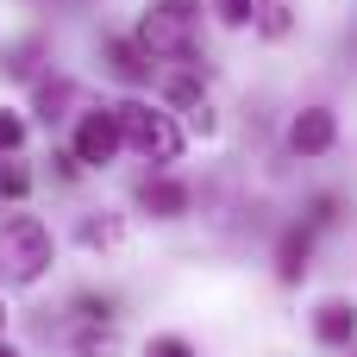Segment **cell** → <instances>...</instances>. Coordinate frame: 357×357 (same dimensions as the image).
I'll return each instance as SVG.
<instances>
[{
	"label": "cell",
	"mask_w": 357,
	"mask_h": 357,
	"mask_svg": "<svg viewBox=\"0 0 357 357\" xmlns=\"http://www.w3.org/2000/svg\"><path fill=\"white\" fill-rule=\"evenodd\" d=\"M195 31H201V6L195 0H157L138 19V44L163 63H188L195 56Z\"/></svg>",
	"instance_id": "1"
},
{
	"label": "cell",
	"mask_w": 357,
	"mask_h": 357,
	"mask_svg": "<svg viewBox=\"0 0 357 357\" xmlns=\"http://www.w3.org/2000/svg\"><path fill=\"white\" fill-rule=\"evenodd\" d=\"M113 113H119L126 151H138L144 163H176V157H182V126H176L163 107H151V100H119Z\"/></svg>",
	"instance_id": "2"
},
{
	"label": "cell",
	"mask_w": 357,
	"mask_h": 357,
	"mask_svg": "<svg viewBox=\"0 0 357 357\" xmlns=\"http://www.w3.org/2000/svg\"><path fill=\"white\" fill-rule=\"evenodd\" d=\"M50 226L38 220V213H13L6 226H0V276L6 282H38L44 270H50Z\"/></svg>",
	"instance_id": "3"
},
{
	"label": "cell",
	"mask_w": 357,
	"mask_h": 357,
	"mask_svg": "<svg viewBox=\"0 0 357 357\" xmlns=\"http://www.w3.org/2000/svg\"><path fill=\"white\" fill-rule=\"evenodd\" d=\"M119 144H126L119 113H82V119H75V163H82V169L113 163V151H119Z\"/></svg>",
	"instance_id": "4"
},
{
	"label": "cell",
	"mask_w": 357,
	"mask_h": 357,
	"mask_svg": "<svg viewBox=\"0 0 357 357\" xmlns=\"http://www.w3.org/2000/svg\"><path fill=\"white\" fill-rule=\"evenodd\" d=\"M333 138H339L333 107H307V113H295V126H289V151H295V157H326Z\"/></svg>",
	"instance_id": "5"
},
{
	"label": "cell",
	"mask_w": 357,
	"mask_h": 357,
	"mask_svg": "<svg viewBox=\"0 0 357 357\" xmlns=\"http://www.w3.org/2000/svg\"><path fill=\"white\" fill-rule=\"evenodd\" d=\"M314 339L333 345V351L351 345V339H357V307H351V301H326V307L314 314Z\"/></svg>",
	"instance_id": "6"
},
{
	"label": "cell",
	"mask_w": 357,
	"mask_h": 357,
	"mask_svg": "<svg viewBox=\"0 0 357 357\" xmlns=\"http://www.w3.org/2000/svg\"><path fill=\"white\" fill-rule=\"evenodd\" d=\"M138 207H144V213H157V220H176V213H188V188H182V182H169V176H157V182H144V188H138Z\"/></svg>",
	"instance_id": "7"
},
{
	"label": "cell",
	"mask_w": 357,
	"mask_h": 357,
	"mask_svg": "<svg viewBox=\"0 0 357 357\" xmlns=\"http://www.w3.org/2000/svg\"><path fill=\"white\" fill-rule=\"evenodd\" d=\"M107 63H113V75H126V82H144V75H151V50H144L138 38H107Z\"/></svg>",
	"instance_id": "8"
},
{
	"label": "cell",
	"mask_w": 357,
	"mask_h": 357,
	"mask_svg": "<svg viewBox=\"0 0 357 357\" xmlns=\"http://www.w3.org/2000/svg\"><path fill=\"white\" fill-rule=\"evenodd\" d=\"M307 251H314V238H307V232H282V245H276V270H282V282H301Z\"/></svg>",
	"instance_id": "9"
},
{
	"label": "cell",
	"mask_w": 357,
	"mask_h": 357,
	"mask_svg": "<svg viewBox=\"0 0 357 357\" xmlns=\"http://www.w3.org/2000/svg\"><path fill=\"white\" fill-rule=\"evenodd\" d=\"M25 195H31V169L0 163V201H25Z\"/></svg>",
	"instance_id": "10"
},
{
	"label": "cell",
	"mask_w": 357,
	"mask_h": 357,
	"mask_svg": "<svg viewBox=\"0 0 357 357\" xmlns=\"http://www.w3.org/2000/svg\"><path fill=\"white\" fill-rule=\"evenodd\" d=\"M213 6H220L226 25H251V19H257V0H213Z\"/></svg>",
	"instance_id": "11"
},
{
	"label": "cell",
	"mask_w": 357,
	"mask_h": 357,
	"mask_svg": "<svg viewBox=\"0 0 357 357\" xmlns=\"http://www.w3.org/2000/svg\"><path fill=\"white\" fill-rule=\"evenodd\" d=\"M25 144V126H19V113H0V157L6 151H19Z\"/></svg>",
	"instance_id": "12"
},
{
	"label": "cell",
	"mask_w": 357,
	"mask_h": 357,
	"mask_svg": "<svg viewBox=\"0 0 357 357\" xmlns=\"http://www.w3.org/2000/svg\"><path fill=\"white\" fill-rule=\"evenodd\" d=\"M151 357H195L182 339H151Z\"/></svg>",
	"instance_id": "13"
},
{
	"label": "cell",
	"mask_w": 357,
	"mask_h": 357,
	"mask_svg": "<svg viewBox=\"0 0 357 357\" xmlns=\"http://www.w3.org/2000/svg\"><path fill=\"white\" fill-rule=\"evenodd\" d=\"M0 357H19V351H0Z\"/></svg>",
	"instance_id": "14"
},
{
	"label": "cell",
	"mask_w": 357,
	"mask_h": 357,
	"mask_svg": "<svg viewBox=\"0 0 357 357\" xmlns=\"http://www.w3.org/2000/svg\"><path fill=\"white\" fill-rule=\"evenodd\" d=\"M0 320H6V314H0Z\"/></svg>",
	"instance_id": "15"
}]
</instances>
